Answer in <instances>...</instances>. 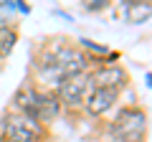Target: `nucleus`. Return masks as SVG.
Masks as SVG:
<instances>
[{"label": "nucleus", "mask_w": 152, "mask_h": 142, "mask_svg": "<svg viewBox=\"0 0 152 142\" xmlns=\"http://www.w3.org/2000/svg\"><path fill=\"white\" fill-rule=\"evenodd\" d=\"M150 130V114L137 104H124L117 109L114 119L107 124L112 142H145Z\"/></svg>", "instance_id": "f257e3e1"}, {"label": "nucleus", "mask_w": 152, "mask_h": 142, "mask_svg": "<svg viewBox=\"0 0 152 142\" xmlns=\"http://www.w3.org/2000/svg\"><path fill=\"white\" fill-rule=\"evenodd\" d=\"M46 130L33 117L5 112L0 117V142H46Z\"/></svg>", "instance_id": "f03ea898"}, {"label": "nucleus", "mask_w": 152, "mask_h": 142, "mask_svg": "<svg viewBox=\"0 0 152 142\" xmlns=\"http://www.w3.org/2000/svg\"><path fill=\"white\" fill-rule=\"evenodd\" d=\"M46 53L51 56V66L58 71L61 79H69V76H76V74H86L89 71V59L76 48L74 43H66L64 38L56 41L51 46H43Z\"/></svg>", "instance_id": "7ed1b4c3"}, {"label": "nucleus", "mask_w": 152, "mask_h": 142, "mask_svg": "<svg viewBox=\"0 0 152 142\" xmlns=\"http://www.w3.org/2000/svg\"><path fill=\"white\" fill-rule=\"evenodd\" d=\"M53 91H56V97H58V102H61V107H64V109L79 112V109L84 107L86 94L91 91V79H89V71H86V74L69 76V79H61L58 86H56Z\"/></svg>", "instance_id": "20e7f679"}, {"label": "nucleus", "mask_w": 152, "mask_h": 142, "mask_svg": "<svg viewBox=\"0 0 152 142\" xmlns=\"http://www.w3.org/2000/svg\"><path fill=\"white\" fill-rule=\"evenodd\" d=\"M89 79H91V86L94 89H109V91H119L129 84V74L122 64H114V66H107V64H94L89 69Z\"/></svg>", "instance_id": "39448f33"}, {"label": "nucleus", "mask_w": 152, "mask_h": 142, "mask_svg": "<svg viewBox=\"0 0 152 142\" xmlns=\"http://www.w3.org/2000/svg\"><path fill=\"white\" fill-rule=\"evenodd\" d=\"M122 94L119 91H109V89H94L86 94V99H84V107L81 109L86 112L91 119H104V117L109 114V112L117 109V102H119Z\"/></svg>", "instance_id": "423d86ee"}, {"label": "nucleus", "mask_w": 152, "mask_h": 142, "mask_svg": "<svg viewBox=\"0 0 152 142\" xmlns=\"http://www.w3.org/2000/svg\"><path fill=\"white\" fill-rule=\"evenodd\" d=\"M64 114V107H61L56 91H48V89H38L36 94V104H33V119L41 122V124H51L58 117Z\"/></svg>", "instance_id": "0eeeda50"}, {"label": "nucleus", "mask_w": 152, "mask_h": 142, "mask_svg": "<svg viewBox=\"0 0 152 142\" xmlns=\"http://www.w3.org/2000/svg\"><path fill=\"white\" fill-rule=\"evenodd\" d=\"M36 84L28 79V81H23L20 86L15 89V94H13L10 99V107H8V112H15V114H26V117H33V104H36Z\"/></svg>", "instance_id": "6e6552de"}, {"label": "nucleus", "mask_w": 152, "mask_h": 142, "mask_svg": "<svg viewBox=\"0 0 152 142\" xmlns=\"http://www.w3.org/2000/svg\"><path fill=\"white\" fill-rule=\"evenodd\" d=\"M150 3H127L124 5V18L127 23H132V26H137V23H147L150 20Z\"/></svg>", "instance_id": "1a4fd4ad"}, {"label": "nucleus", "mask_w": 152, "mask_h": 142, "mask_svg": "<svg viewBox=\"0 0 152 142\" xmlns=\"http://www.w3.org/2000/svg\"><path fill=\"white\" fill-rule=\"evenodd\" d=\"M15 43H18V31L13 26H5L3 31H0V61L15 48Z\"/></svg>", "instance_id": "9d476101"}, {"label": "nucleus", "mask_w": 152, "mask_h": 142, "mask_svg": "<svg viewBox=\"0 0 152 142\" xmlns=\"http://www.w3.org/2000/svg\"><path fill=\"white\" fill-rule=\"evenodd\" d=\"M109 8V3H104V0H89L86 5H84V10H89V13H99V10H107Z\"/></svg>", "instance_id": "9b49d317"}, {"label": "nucleus", "mask_w": 152, "mask_h": 142, "mask_svg": "<svg viewBox=\"0 0 152 142\" xmlns=\"http://www.w3.org/2000/svg\"><path fill=\"white\" fill-rule=\"evenodd\" d=\"M150 81H152V74L147 71V74H145V86H147V89H150Z\"/></svg>", "instance_id": "f8f14e48"}, {"label": "nucleus", "mask_w": 152, "mask_h": 142, "mask_svg": "<svg viewBox=\"0 0 152 142\" xmlns=\"http://www.w3.org/2000/svg\"><path fill=\"white\" fill-rule=\"evenodd\" d=\"M0 66H3V61H0Z\"/></svg>", "instance_id": "ddd939ff"}]
</instances>
